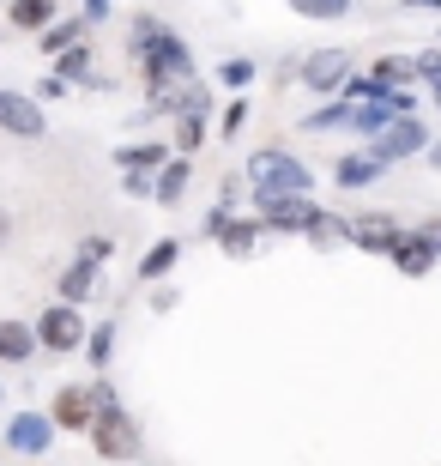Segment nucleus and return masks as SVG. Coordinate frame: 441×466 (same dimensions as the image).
Returning <instances> with one entry per match:
<instances>
[{"label": "nucleus", "mask_w": 441, "mask_h": 466, "mask_svg": "<svg viewBox=\"0 0 441 466\" xmlns=\"http://www.w3.org/2000/svg\"><path fill=\"white\" fill-rule=\"evenodd\" d=\"M85 31H91L85 18H61V13H55L49 25L36 31V49H43V55H55V49H67V43H79V36H85Z\"/></svg>", "instance_id": "nucleus-23"}, {"label": "nucleus", "mask_w": 441, "mask_h": 466, "mask_svg": "<svg viewBox=\"0 0 441 466\" xmlns=\"http://www.w3.org/2000/svg\"><path fill=\"white\" fill-rule=\"evenodd\" d=\"M242 121H248V97H236V104L224 109V139H236V134H242Z\"/></svg>", "instance_id": "nucleus-34"}, {"label": "nucleus", "mask_w": 441, "mask_h": 466, "mask_svg": "<svg viewBox=\"0 0 441 466\" xmlns=\"http://www.w3.org/2000/svg\"><path fill=\"white\" fill-rule=\"evenodd\" d=\"M429 146V127L417 121V109H406V116H387L381 127L369 134V152L381 157V164H406V157H424Z\"/></svg>", "instance_id": "nucleus-5"}, {"label": "nucleus", "mask_w": 441, "mask_h": 466, "mask_svg": "<svg viewBox=\"0 0 441 466\" xmlns=\"http://www.w3.org/2000/svg\"><path fill=\"white\" fill-rule=\"evenodd\" d=\"M393 242H399V218H393V212H363V218H351V248L387 255Z\"/></svg>", "instance_id": "nucleus-10"}, {"label": "nucleus", "mask_w": 441, "mask_h": 466, "mask_svg": "<svg viewBox=\"0 0 441 466\" xmlns=\"http://www.w3.org/2000/svg\"><path fill=\"white\" fill-rule=\"evenodd\" d=\"M345 73H351V49H315V55L303 61V91H315V97H333Z\"/></svg>", "instance_id": "nucleus-9"}, {"label": "nucleus", "mask_w": 441, "mask_h": 466, "mask_svg": "<svg viewBox=\"0 0 441 466\" xmlns=\"http://www.w3.org/2000/svg\"><path fill=\"white\" fill-rule=\"evenodd\" d=\"M260 237H266L260 212H248V218H236V212H230V218L218 225V237H212V242H224L230 255H255V242H260Z\"/></svg>", "instance_id": "nucleus-16"}, {"label": "nucleus", "mask_w": 441, "mask_h": 466, "mask_svg": "<svg viewBox=\"0 0 441 466\" xmlns=\"http://www.w3.org/2000/svg\"><path fill=\"white\" fill-rule=\"evenodd\" d=\"M417 79H424L429 97L441 104V49H424V55H417Z\"/></svg>", "instance_id": "nucleus-29"}, {"label": "nucleus", "mask_w": 441, "mask_h": 466, "mask_svg": "<svg viewBox=\"0 0 441 466\" xmlns=\"http://www.w3.org/2000/svg\"><path fill=\"white\" fill-rule=\"evenodd\" d=\"M205 109H212V97H194V104L175 109V139H170V152H182V157L200 152V139H205Z\"/></svg>", "instance_id": "nucleus-13"}, {"label": "nucleus", "mask_w": 441, "mask_h": 466, "mask_svg": "<svg viewBox=\"0 0 441 466\" xmlns=\"http://www.w3.org/2000/svg\"><path fill=\"white\" fill-rule=\"evenodd\" d=\"M31 97H36V104H61V97H67V79H61V73H43Z\"/></svg>", "instance_id": "nucleus-32"}, {"label": "nucleus", "mask_w": 441, "mask_h": 466, "mask_svg": "<svg viewBox=\"0 0 441 466\" xmlns=\"http://www.w3.org/2000/svg\"><path fill=\"white\" fill-rule=\"evenodd\" d=\"M290 13L321 18V25H339V18H351V0H290Z\"/></svg>", "instance_id": "nucleus-27"}, {"label": "nucleus", "mask_w": 441, "mask_h": 466, "mask_svg": "<svg viewBox=\"0 0 441 466\" xmlns=\"http://www.w3.org/2000/svg\"><path fill=\"white\" fill-rule=\"evenodd\" d=\"M31 333H36V351L67 358V351H79V339H85V315H79V303H49V309L31 321Z\"/></svg>", "instance_id": "nucleus-6"}, {"label": "nucleus", "mask_w": 441, "mask_h": 466, "mask_svg": "<svg viewBox=\"0 0 441 466\" xmlns=\"http://www.w3.org/2000/svg\"><path fill=\"white\" fill-rule=\"evenodd\" d=\"M85 431H91V454H97V461H134L139 454V424L127 418L121 400L97 406V418H91Z\"/></svg>", "instance_id": "nucleus-4"}, {"label": "nucleus", "mask_w": 441, "mask_h": 466, "mask_svg": "<svg viewBox=\"0 0 441 466\" xmlns=\"http://www.w3.org/2000/svg\"><path fill=\"white\" fill-rule=\"evenodd\" d=\"M61 13V0H6V18H13V31H43L49 18Z\"/></svg>", "instance_id": "nucleus-21"}, {"label": "nucleus", "mask_w": 441, "mask_h": 466, "mask_svg": "<svg viewBox=\"0 0 441 466\" xmlns=\"http://www.w3.org/2000/svg\"><path fill=\"white\" fill-rule=\"evenodd\" d=\"M170 157V146L164 139H139V146H115V164L121 170H157Z\"/></svg>", "instance_id": "nucleus-24"}, {"label": "nucleus", "mask_w": 441, "mask_h": 466, "mask_svg": "<svg viewBox=\"0 0 441 466\" xmlns=\"http://www.w3.org/2000/svg\"><path fill=\"white\" fill-rule=\"evenodd\" d=\"M0 400H6V388H0Z\"/></svg>", "instance_id": "nucleus-41"}, {"label": "nucleus", "mask_w": 441, "mask_h": 466, "mask_svg": "<svg viewBox=\"0 0 441 466\" xmlns=\"http://www.w3.org/2000/svg\"><path fill=\"white\" fill-rule=\"evenodd\" d=\"M0 127L13 139H43L49 134V116H43V104H36L31 91H0Z\"/></svg>", "instance_id": "nucleus-8"}, {"label": "nucleus", "mask_w": 441, "mask_h": 466, "mask_svg": "<svg viewBox=\"0 0 441 466\" xmlns=\"http://www.w3.org/2000/svg\"><path fill=\"white\" fill-rule=\"evenodd\" d=\"M381 176H387V164H381L375 152H345L339 164H333V182H339L345 194H351V188H369V182H381Z\"/></svg>", "instance_id": "nucleus-14"}, {"label": "nucleus", "mask_w": 441, "mask_h": 466, "mask_svg": "<svg viewBox=\"0 0 441 466\" xmlns=\"http://www.w3.org/2000/svg\"><path fill=\"white\" fill-rule=\"evenodd\" d=\"M152 31H157V18H152V13H139V18H134V31H127V49H139V43H145Z\"/></svg>", "instance_id": "nucleus-36"}, {"label": "nucleus", "mask_w": 441, "mask_h": 466, "mask_svg": "<svg viewBox=\"0 0 441 466\" xmlns=\"http://www.w3.org/2000/svg\"><path fill=\"white\" fill-rule=\"evenodd\" d=\"M230 212H236V188H224V194H218V207L205 212V225H200V230H205V237H218V225L230 218Z\"/></svg>", "instance_id": "nucleus-31"}, {"label": "nucleus", "mask_w": 441, "mask_h": 466, "mask_svg": "<svg viewBox=\"0 0 441 466\" xmlns=\"http://www.w3.org/2000/svg\"><path fill=\"white\" fill-rule=\"evenodd\" d=\"M79 260H91V267H103V260H115V242L91 230V237H79Z\"/></svg>", "instance_id": "nucleus-30"}, {"label": "nucleus", "mask_w": 441, "mask_h": 466, "mask_svg": "<svg viewBox=\"0 0 441 466\" xmlns=\"http://www.w3.org/2000/svg\"><path fill=\"white\" fill-rule=\"evenodd\" d=\"M134 55H139V67H145V86H187V79H194V49H187L175 31H164V25H157Z\"/></svg>", "instance_id": "nucleus-2"}, {"label": "nucleus", "mask_w": 441, "mask_h": 466, "mask_svg": "<svg viewBox=\"0 0 441 466\" xmlns=\"http://www.w3.org/2000/svg\"><path fill=\"white\" fill-rule=\"evenodd\" d=\"M424 157H429V170H441V139H429V146H424Z\"/></svg>", "instance_id": "nucleus-38"}, {"label": "nucleus", "mask_w": 441, "mask_h": 466, "mask_svg": "<svg viewBox=\"0 0 441 466\" xmlns=\"http://www.w3.org/2000/svg\"><path fill=\"white\" fill-rule=\"evenodd\" d=\"M109 13H115V0H85V13H79V18H85L91 31H97V25H103Z\"/></svg>", "instance_id": "nucleus-35"}, {"label": "nucleus", "mask_w": 441, "mask_h": 466, "mask_svg": "<svg viewBox=\"0 0 441 466\" xmlns=\"http://www.w3.org/2000/svg\"><path fill=\"white\" fill-rule=\"evenodd\" d=\"M424 242H429V248L441 255V218H429V225H424Z\"/></svg>", "instance_id": "nucleus-37"}, {"label": "nucleus", "mask_w": 441, "mask_h": 466, "mask_svg": "<svg viewBox=\"0 0 441 466\" xmlns=\"http://www.w3.org/2000/svg\"><path fill=\"white\" fill-rule=\"evenodd\" d=\"M351 97H339L333 91V104H321V109H308L303 116V134H351Z\"/></svg>", "instance_id": "nucleus-18"}, {"label": "nucleus", "mask_w": 441, "mask_h": 466, "mask_svg": "<svg viewBox=\"0 0 441 466\" xmlns=\"http://www.w3.org/2000/svg\"><path fill=\"white\" fill-rule=\"evenodd\" d=\"M115 339H121V328H115V321H103V328H85L79 351L91 358V370H109V358H115Z\"/></svg>", "instance_id": "nucleus-25"}, {"label": "nucleus", "mask_w": 441, "mask_h": 466, "mask_svg": "<svg viewBox=\"0 0 441 466\" xmlns=\"http://www.w3.org/2000/svg\"><path fill=\"white\" fill-rule=\"evenodd\" d=\"M248 188H255V207H266V200H278V194H315V170H308L296 152H285V146H260V152H248Z\"/></svg>", "instance_id": "nucleus-1"}, {"label": "nucleus", "mask_w": 441, "mask_h": 466, "mask_svg": "<svg viewBox=\"0 0 441 466\" xmlns=\"http://www.w3.org/2000/svg\"><path fill=\"white\" fill-rule=\"evenodd\" d=\"M406 6H424V13H441V0H406Z\"/></svg>", "instance_id": "nucleus-39"}, {"label": "nucleus", "mask_w": 441, "mask_h": 466, "mask_svg": "<svg viewBox=\"0 0 441 466\" xmlns=\"http://www.w3.org/2000/svg\"><path fill=\"white\" fill-rule=\"evenodd\" d=\"M369 79L375 86H411V79H417V61H411V55H381L369 67Z\"/></svg>", "instance_id": "nucleus-26"}, {"label": "nucleus", "mask_w": 441, "mask_h": 466, "mask_svg": "<svg viewBox=\"0 0 441 466\" xmlns=\"http://www.w3.org/2000/svg\"><path fill=\"white\" fill-rule=\"evenodd\" d=\"M49 61H55V73H61L67 86H91V91L109 86V79H103V73L91 67V43H85V36H79V43H67V49H55Z\"/></svg>", "instance_id": "nucleus-12"}, {"label": "nucleus", "mask_w": 441, "mask_h": 466, "mask_svg": "<svg viewBox=\"0 0 441 466\" xmlns=\"http://www.w3.org/2000/svg\"><path fill=\"white\" fill-rule=\"evenodd\" d=\"M303 237L315 242V248H339V242H351V218L315 207V212H308V225H303Z\"/></svg>", "instance_id": "nucleus-19"}, {"label": "nucleus", "mask_w": 441, "mask_h": 466, "mask_svg": "<svg viewBox=\"0 0 441 466\" xmlns=\"http://www.w3.org/2000/svg\"><path fill=\"white\" fill-rule=\"evenodd\" d=\"M97 273H103V267L73 260L67 273H61V303H91V297H97Z\"/></svg>", "instance_id": "nucleus-22"}, {"label": "nucleus", "mask_w": 441, "mask_h": 466, "mask_svg": "<svg viewBox=\"0 0 441 466\" xmlns=\"http://www.w3.org/2000/svg\"><path fill=\"white\" fill-rule=\"evenodd\" d=\"M187 176H194V164H187L182 152H170V157H164V164L152 170V200H164V207H175V200L187 194Z\"/></svg>", "instance_id": "nucleus-15"}, {"label": "nucleus", "mask_w": 441, "mask_h": 466, "mask_svg": "<svg viewBox=\"0 0 441 466\" xmlns=\"http://www.w3.org/2000/svg\"><path fill=\"white\" fill-rule=\"evenodd\" d=\"M218 79L230 91H248V86H255V61H248V55H230V61L218 67Z\"/></svg>", "instance_id": "nucleus-28"}, {"label": "nucleus", "mask_w": 441, "mask_h": 466, "mask_svg": "<svg viewBox=\"0 0 441 466\" xmlns=\"http://www.w3.org/2000/svg\"><path fill=\"white\" fill-rule=\"evenodd\" d=\"M0 237H6V212H0Z\"/></svg>", "instance_id": "nucleus-40"}, {"label": "nucleus", "mask_w": 441, "mask_h": 466, "mask_svg": "<svg viewBox=\"0 0 441 466\" xmlns=\"http://www.w3.org/2000/svg\"><path fill=\"white\" fill-rule=\"evenodd\" d=\"M36 358V333H31V321H13V315H6V321H0V363H31Z\"/></svg>", "instance_id": "nucleus-17"}, {"label": "nucleus", "mask_w": 441, "mask_h": 466, "mask_svg": "<svg viewBox=\"0 0 441 466\" xmlns=\"http://www.w3.org/2000/svg\"><path fill=\"white\" fill-rule=\"evenodd\" d=\"M387 260H393V267H399L406 279H424V273H436V260H441V255L424 242V230H399V242L387 248Z\"/></svg>", "instance_id": "nucleus-11"}, {"label": "nucleus", "mask_w": 441, "mask_h": 466, "mask_svg": "<svg viewBox=\"0 0 441 466\" xmlns=\"http://www.w3.org/2000/svg\"><path fill=\"white\" fill-rule=\"evenodd\" d=\"M55 418L49 412H13V424H6V436H0V442H6V454H25V461H43V454L55 449Z\"/></svg>", "instance_id": "nucleus-7"}, {"label": "nucleus", "mask_w": 441, "mask_h": 466, "mask_svg": "<svg viewBox=\"0 0 441 466\" xmlns=\"http://www.w3.org/2000/svg\"><path fill=\"white\" fill-rule=\"evenodd\" d=\"M175 260H182V242H175V237H157L152 248L139 255V279H145V285H157V279L175 273Z\"/></svg>", "instance_id": "nucleus-20"}, {"label": "nucleus", "mask_w": 441, "mask_h": 466, "mask_svg": "<svg viewBox=\"0 0 441 466\" xmlns=\"http://www.w3.org/2000/svg\"><path fill=\"white\" fill-rule=\"evenodd\" d=\"M109 400H115V388H109V381H61V388H55L49 418H55V431L85 436V424L97 418V406H109Z\"/></svg>", "instance_id": "nucleus-3"}, {"label": "nucleus", "mask_w": 441, "mask_h": 466, "mask_svg": "<svg viewBox=\"0 0 441 466\" xmlns=\"http://www.w3.org/2000/svg\"><path fill=\"white\" fill-rule=\"evenodd\" d=\"M121 188L134 200H152V170H121Z\"/></svg>", "instance_id": "nucleus-33"}]
</instances>
